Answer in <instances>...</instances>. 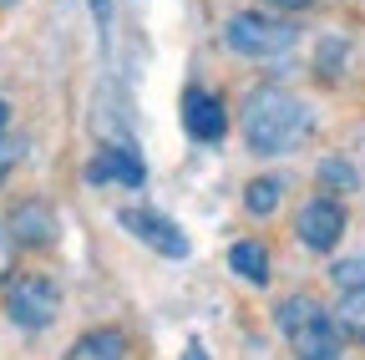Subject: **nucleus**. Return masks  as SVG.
<instances>
[{
    "label": "nucleus",
    "instance_id": "f257e3e1",
    "mask_svg": "<svg viewBox=\"0 0 365 360\" xmlns=\"http://www.w3.org/2000/svg\"><path fill=\"white\" fill-rule=\"evenodd\" d=\"M244 143L249 153L259 158H279V153H294L304 138H309V107L294 97V92H279V86H264L244 102Z\"/></svg>",
    "mask_w": 365,
    "mask_h": 360
},
{
    "label": "nucleus",
    "instance_id": "f03ea898",
    "mask_svg": "<svg viewBox=\"0 0 365 360\" xmlns=\"http://www.w3.org/2000/svg\"><path fill=\"white\" fill-rule=\"evenodd\" d=\"M274 320H279L294 360H340L345 355V330L335 325V314L314 294H289Z\"/></svg>",
    "mask_w": 365,
    "mask_h": 360
},
{
    "label": "nucleus",
    "instance_id": "7ed1b4c3",
    "mask_svg": "<svg viewBox=\"0 0 365 360\" xmlns=\"http://www.w3.org/2000/svg\"><path fill=\"white\" fill-rule=\"evenodd\" d=\"M223 41H228V51H239L249 61H274V56H284L294 41H299V31L289 21L264 16V11H239V16H228Z\"/></svg>",
    "mask_w": 365,
    "mask_h": 360
},
{
    "label": "nucleus",
    "instance_id": "20e7f679",
    "mask_svg": "<svg viewBox=\"0 0 365 360\" xmlns=\"http://www.w3.org/2000/svg\"><path fill=\"white\" fill-rule=\"evenodd\" d=\"M61 314V284L51 274H11L6 279V320L16 330H46Z\"/></svg>",
    "mask_w": 365,
    "mask_h": 360
},
{
    "label": "nucleus",
    "instance_id": "39448f33",
    "mask_svg": "<svg viewBox=\"0 0 365 360\" xmlns=\"http://www.w3.org/2000/svg\"><path fill=\"white\" fill-rule=\"evenodd\" d=\"M294 234H299V244H304V249L330 254V249L345 239V208H340V198H330V193L309 198V203L294 213Z\"/></svg>",
    "mask_w": 365,
    "mask_h": 360
},
{
    "label": "nucleus",
    "instance_id": "423d86ee",
    "mask_svg": "<svg viewBox=\"0 0 365 360\" xmlns=\"http://www.w3.org/2000/svg\"><path fill=\"white\" fill-rule=\"evenodd\" d=\"M117 223H122L132 239H143L148 249H158V254H168V259H182V254H188V239H182V229H178L168 213H153V208H122Z\"/></svg>",
    "mask_w": 365,
    "mask_h": 360
},
{
    "label": "nucleus",
    "instance_id": "0eeeda50",
    "mask_svg": "<svg viewBox=\"0 0 365 360\" xmlns=\"http://www.w3.org/2000/svg\"><path fill=\"white\" fill-rule=\"evenodd\" d=\"M86 183L91 188H143L148 183V168H143V158H137L127 143H107L97 158L86 163Z\"/></svg>",
    "mask_w": 365,
    "mask_h": 360
},
{
    "label": "nucleus",
    "instance_id": "6e6552de",
    "mask_svg": "<svg viewBox=\"0 0 365 360\" xmlns=\"http://www.w3.org/2000/svg\"><path fill=\"white\" fill-rule=\"evenodd\" d=\"M6 223H11V234H16V244L21 249H46V244H56V208L46 203V198H21L11 213H6Z\"/></svg>",
    "mask_w": 365,
    "mask_h": 360
},
{
    "label": "nucleus",
    "instance_id": "1a4fd4ad",
    "mask_svg": "<svg viewBox=\"0 0 365 360\" xmlns=\"http://www.w3.org/2000/svg\"><path fill=\"white\" fill-rule=\"evenodd\" d=\"M182 127H188V138L193 143H218L223 132H228V112L218 97L208 92H188L182 97Z\"/></svg>",
    "mask_w": 365,
    "mask_h": 360
},
{
    "label": "nucleus",
    "instance_id": "9d476101",
    "mask_svg": "<svg viewBox=\"0 0 365 360\" xmlns=\"http://www.w3.org/2000/svg\"><path fill=\"white\" fill-rule=\"evenodd\" d=\"M127 355V335L122 330H86L61 360H122Z\"/></svg>",
    "mask_w": 365,
    "mask_h": 360
},
{
    "label": "nucleus",
    "instance_id": "9b49d317",
    "mask_svg": "<svg viewBox=\"0 0 365 360\" xmlns=\"http://www.w3.org/2000/svg\"><path fill=\"white\" fill-rule=\"evenodd\" d=\"M228 269H234L244 284H269V249L259 239H239L228 249Z\"/></svg>",
    "mask_w": 365,
    "mask_h": 360
},
{
    "label": "nucleus",
    "instance_id": "f8f14e48",
    "mask_svg": "<svg viewBox=\"0 0 365 360\" xmlns=\"http://www.w3.org/2000/svg\"><path fill=\"white\" fill-rule=\"evenodd\" d=\"M279 203H284V178H274V173L249 178V188H244V208H249L254 218H269Z\"/></svg>",
    "mask_w": 365,
    "mask_h": 360
},
{
    "label": "nucleus",
    "instance_id": "ddd939ff",
    "mask_svg": "<svg viewBox=\"0 0 365 360\" xmlns=\"http://www.w3.org/2000/svg\"><path fill=\"white\" fill-rule=\"evenodd\" d=\"M335 325H340L345 335L365 340V289H355V294H345V299L335 304Z\"/></svg>",
    "mask_w": 365,
    "mask_h": 360
},
{
    "label": "nucleus",
    "instance_id": "4468645a",
    "mask_svg": "<svg viewBox=\"0 0 365 360\" xmlns=\"http://www.w3.org/2000/svg\"><path fill=\"white\" fill-rule=\"evenodd\" d=\"M319 183H330L335 193H350V188H360V173L345 158H325V163H319Z\"/></svg>",
    "mask_w": 365,
    "mask_h": 360
},
{
    "label": "nucleus",
    "instance_id": "2eb2a0df",
    "mask_svg": "<svg viewBox=\"0 0 365 360\" xmlns=\"http://www.w3.org/2000/svg\"><path fill=\"white\" fill-rule=\"evenodd\" d=\"M330 279L340 284V294H355V289H365V254H355V259H340V264H330Z\"/></svg>",
    "mask_w": 365,
    "mask_h": 360
},
{
    "label": "nucleus",
    "instance_id": "dca6fc26",
    "mask_svg": "<svg viewBox=\"0 0 365 360\" xmlns=\"http://www.w3.org/2000/svg\"><path fill=\"white\" fill-rule=\"evenodd\" d=\"M26 158V143L21 138H6V132H0V188L11 183V173H16V163Z\"/></svg>",
    "mask_w": 365,
    "mask_h": 360
},
{
    "label": "nucleus",
    "instance_id": "f3484780",
    "mask_svg": "<svg viewBox=\"0 0 365 360\" xmlns=\"http://www.w3.org/2000/svg\"><path fill=\"white\" fill-rule=\"evenodd\" d=\"M16 254H21V244H16V234H11V223L0 218V284L16 274Z\"/></svg>",
    "mask_w": 365,
    "mask_h": 360
},
{
    "label": "nucleus",
    "instance_id": "a211bd4d",
    "mask_svg": "<svg viewBox=\"0 0 365 360\" xmlns=\"http://www.w3.org/2000/svg\"><path fill=\"white\" fill-rule=\"evenodd\" d=\"M91 11H97V26L107 31V21H112V0H91Z\"/></svg>",
    "mask_w": 365,
    "mask_h": 360
},
{
    "label": "nucleus",
    "instance_id": "6ab92c4d",
    "mask_svg": "<svg viewBox=\"0 0 365 360\" xmlns=\"http://www.w3.org/2000/svg\"><path fill=\"white\" fill-rule=\"evenodd\" d=\"M264 6H269V11H304L309 0H264Z\"/></svg>",
    "mask_w": 365,
    "mask_h": 360
},
{
    "label": "nucleus",
    "instance_id": "aec40b11",
    "mask_svg": "<svg viewBox=\"0 0 365 360\" xmlns=\"http://www.w3.org/2000/svg\"><path fill=\"white\" fill-rule=\"evenodd\" d=\"M182 360H208V350H203V345H198V340H193V345H188V350H182Z\"/></svg>",
    "mask_w": 365,
    "mask_h": 360
},
{
    "label": "nucleus",
    "instance_id": "412c9836",
    "mask_svg": "<svg viewBox=\"0 0 365 360\" xmlns=\"http://www.w3.org/2000/svg\"><path fill=\"white\" fill-rule=\"evenodd\" d=\"M6 122H11V107H6V97H0V132H6Z\"/></svg>",
    "mask_w": 365,
    "mask_h": 360
},
{
    "label": "nucleus",
    "instance_id": "4be33fe9",
    "mask_svg": "<svg viewBox=\"0 0 365 360\" xmlns=\"http://www.w3.org/2000/svg\"><path fill=\"white\" fill-rule=\"evenodd\" d=\"M0 6H11V0H0Z\"/></svg>",
    "mask_w": 365,
    "mask_h": 360
}]
</instances>
